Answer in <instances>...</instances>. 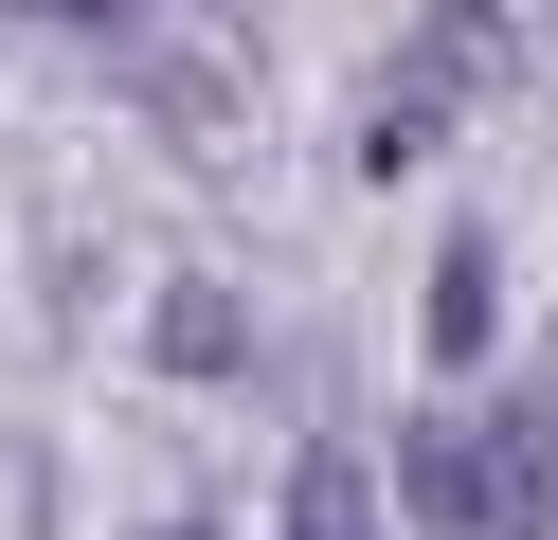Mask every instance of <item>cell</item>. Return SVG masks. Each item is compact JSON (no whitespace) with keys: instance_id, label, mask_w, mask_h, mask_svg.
Masks as SVG:
<instances>
[{"instance_id":"2","label":"cell","mask_w":558,"mask_h":540,"mask_svg":"<svg viewBox=\"0 0 558 540\" xmlns=\"http://www.w3.org/2000/svg\"><path fill=\"white\" fill-rule=\"evenodd\" d=\"M289 540H378V468L361 451H306L289 468Z\"/></svg>"},{"instance_id":"1","label":"cell","mask_w":558,"mask_h":540,"mask_svg":"<svg viewBox=\"0 0 558 540\" xmlns=\"http://www.w3.org/2000/svg\"><path fill=\"white\" fill-rule=\"evenodd\" d=\"M414 504L450 540H541L558 523V432L541 415H433L414 432Z\"/></svg>"},{"instance_id":"3","label":"cell","mask_w":558,"mask_h":540,"mask_svg":"<svg viewBox=\"0 0 558 540\" xmlns=\"http://www.w3.org/2000/svg\"><path fill=\"white\" fill-rule=\"evenodd\" d=\"M433 360H486V252H450V271H433Z\"/></svg>"}]
</instances>
